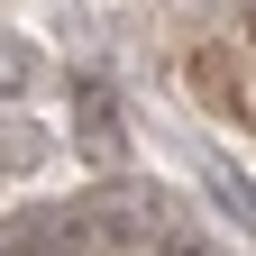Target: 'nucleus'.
<instances>
[{
    "label": "nucleus",
    "mask_w": 256,
    "mask_h": 256,
    "mask_svg": "<svg viewBox=\"0 0 256 256\" xmlns=\"http://www.w3.org/2000/svg\"><path fill=\"white\" fill-rule=\"evenodd\" d=\"M202 183H210V202H220V210H229L238 229L256 238V183H247V165H238V156H202Z\"/></svg>",
    "instance_id": "f257e3e1"
},
{
    "label": "nucleus",
    "mask_w": 256,
    "mask_h": 256,
    "mask_svg": "<svg viewBox=\"0 0 256 256\" xmlns=\"http://www.w3.org/2000/svg\"><path fill=\"white\" fill-rule=\"evenodd\" d=\"M37 82V46L28 37H0V92H28Z\"/></svg>",
    "instance_id": "f03ea898"
},
{
    "label": "nucleus",
    "mask_w": 256,
    "mask_h": 256,
    "mask_svg": "<svg viewBox=\"0 0 256 256\" xmlns=\"http://www.w3.org/2000/svg\"><path fill=\"white\" fill-rule=\"evenodd\" d=\"M0 256H46V238H10V247H0Z\"/></svg>",
    "instance_id": "7ed1b4c3"
},
{
    "label": "nucleus",
    "mask_w": 256,
    "mask_h": 256,
    "mask_svg": "<svg viewBox=\"0 0 256 256\" xmlns=\"http://www.w3.org/2000/svg\"><path fill=\"white\" fill-rule=\"evenodd\" d=\"M247 10H256V0H247Z\"/></svg>",
    "instance_id": "20e7f679"
}]
</instances>
